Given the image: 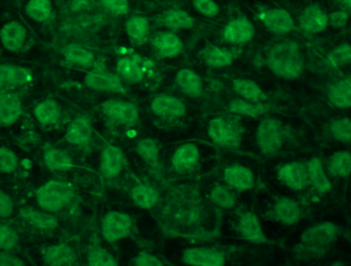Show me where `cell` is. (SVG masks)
Masks as SVG:
<instances>
[{"label":"cell","mask_w":351,"mask_h":266,"mask_svg":"<svg viewBox=\"0 0 351 266\" xmlns=\"http://www.w3.org/2000/svg\"><path fill=\"white\" fill-rule=\"evenodd\" d=\"M21 217L35 230L43 232H51L59 226V222L53 213L45 211L40 208H23L21 210Z\"/></svg>","instance_id":"27"},{"label":"cell","mask_w":351,"mask_h":266,"mask_svg":"<svg viewBox=\"0 0 351 266\" xmlns=\"http://www.w3.org/2000/svg\"><path fill=\"white\" fill-rule=\"evenodd\" d=\"M27 39V29L18 21H10L0 29V42L4 49L18 53L24 46Z\"/></svg>","instance_id":"22"},{"label":"cell","mask_w":351,"mask_h":266,"mask_svg":"<svg viewBox=\"0 0 351 266\" xmlns=\"http://www.w3.org/2000/svg\"><path fill=\"white\" fill-rule=\"evenodd\" d=\"M19 242L18 232L8 224H0V251H10Z\"/></svg>","instance_id":"49"},{"label":"cell","mask_w":351,"mask_h":266,"mask_svg":"<svg viewBox=\"0 0 351 266\" xmlns=\"http://www.w3.org/2000/svg\"><path fill=\"white\" fill-rule=\"evenodd\" d=\"M253 23L245 16L229 21L223 30V39L233 45H243L250 42L255 36Z\"/></svg>","instance_id":"20"},{"label":"cell","mask_w":351,"mask_h":266,"mask_svg":"<svg viewBox=\"0 0 351 266\" xmlns=\"http://www.w3.org/2000/svg\"><path fill=\"white\" fill-rule=\"evenodd\" d=\"M237 230L241 239L252 244L263 245L269 243L261 220L253 211H243L237 217Z\"/></svg>","instance_id":"12"},{"label":"cell","mask_w":351,"mask_h":266,"mask_svg":"<svg viewBox=\"0 0 351 266\" xmlns=\"http://www.w3.org/2000/svg\"><path fill=\"white\" fill-rule=\"evenodd\" d=\"M0 266H26L22 258L8 252L0 251Z\"/></svg>","instance_id":"55"},{"label":"cell","mask_w":351,"mask_h":266,"mask_svg":"<svg viewBox=\"0 0 351 266\" xmlns=\"http://www.w3.org/2000/svg\"><path fill=\"white\" fill-rule=\"evenodd\" d=\"M202 61L206 66L210 68H216V69H221V68L229 67L232 65L234 61V55L230 49H225V47L217 46L214 44H208L202 53Z\"/></svg>","instance_id":"31"},{"label":"cell","mask_w":351,"mask_h":266,"mask_svg":"<svg viewBox=\"0 0 351 266\" xmlns=\"http://www.w3.org/2000/svg\"><path fill=\"white\" fill-rule=\"evenodd\" d=\"M93 137V127L90 121L86 117H77L70 122L66 129V142L71 146H86L90 144Z\"/></svg>","instance_id":"25"},{"label":"cell","mask_w":351,"mask_h":266,"mask_svg":"<svg viewBox=\"0 0 351 266\" xmlns=\"http://www.w3.org/2000/svg\"><path fill=\"white\" fill-rule=\"evenodd\" d=\"M84 83L95 92L125 94V85L119 75L103 70L88 72L84 77Z\"/></svg>","instance_id":"15"},{"label":"cell","mask_w":351,"mask_h":266,"mask_svg":"<svg viewBox=\"0 0 351 266\" xmlns=\"http://www.w3.org/2000/svg\"><path fill=\"white\" fill-rule=\"evenodd\" d=\"M36 203L40 209L57 213L71 204L75 197L73 185L67 181L51 179L36 191Z\"/></svg>","instance_id":"3"},{"label":"cell","mask_w":351,"mask_h":266,"mask_svg":"<svg viewBox=\"0 0 351 266\" xmlns=\"http://www.w3.org/2000/svg\"><path fill=\"white\" fill-rule=\"evenodd\" d=\"M125 31L132 43L135 45H141L149 36V22L145 16H132L125 24Z\"/></svg>","instance_id":"41"},{"label":"cell","mask_w":351,"mask_h":266,"mask_svg":"<svg viewBox=\"0 0 351 266\" xmlns=\"http://www.w3.org/2000/svg\"><path fill=\"white\" fill-rule=\"evenodd\" d=\"M266 66L282 79H298L304 71V55L296 41H280L268 49Z\"/></svg>","instance_id":"2"},{"label":"cell","mask_w":351,"mask_h":266,"mask_svg":"<svg viewBox=\"0 0 351 266\" xmlns=\"http://www.w3.org/2000/svg\"><path fill=\"white\" fill-rule=\"evenodd\" d=\"M208 200L214 207L219 209H233L237 204V191L225 183H216L210 189Z\"/></svg>","instance_id":"36"},{"label":"cell","mask_w":351,"mask_h":266,"mask_svg":"<svg viewBox=\"0 0 351 266\" xmlns=\"http://www.w3.org/2000/svg\"><path fill=\"white\" fill-rule=\"evenodd\" d=\"M182 261L188 266H226V255L212 247H190L183 251Z\"/></svg>","instance_id":"13"},{"label":"cell","mask_w":351,"mask_h":266,"mask_svg":"<svg viewBox=\"0 0 351 266\" xmlns=\"http://www.w3.org/2000/svg\"><path fill=\"white\" fill-rule=\"evenodd\" d=\"M176 83L180 90L190 98H197L204 94V82L202 77L195 71L188 68L178 71Z\"/></svg>","instance_id":"28"},{"label":"cell","mask_w":351,"mask_h":266,"mask_svg":"<svg viewBox=\"0 0 351 266\" xmlns=\"http://www.w3.org/2000/svg\"><path fill=\"white\" fill-rule=\"evenodd\" d=\"M340 1H341V3L343 4V5L351 8V0H340Z\"/></svg>","instance_id":"57"},{"label":"cell","mask_w":351,"mask_h":266,"mask_svg":"<svg viewBox=\"0 0 351 266\" xmlns=\"http://www.w3.org/2000/svg\"><path fill=\"white\" fill-rule=\"evenodd\" d=\"M134 222L130 214L119 210H111L103 216L101 222V234L110 244L121 242L129 238L133 232Z\"/></svg>","instance_id":"7"},{"label":"cell","mask_w":351,"mask_h":266,"mask_svg":"<svg viewBox=\"0 0 351 266\" xmlns=\"http://www.w3.org/2000/svg\"><path fill=\"white\" fill-rule=\"evenodd\" d=\"M194 10L206 18H215L220 12V6L215 0H192Z\"/></svg>","instance_id":"50"},{"label":"cell","mask_w":351,"mask_h":266,"mask_svg":"<svg viewBox=\"0 0 351 266\" xmlns=\"http://www.w3.org/2000/svg\"><path fill=\"white\" fill-rule=\"evenodd\" d=\"M132 201L140 209L150 210L160 204V196L158 189L148 183H139L130 191Z\"/></svg>","instance_id":"29"},{"label":"cell","mask_w":351,"mask_h":266,"mask_svg":"<svg viewBox=\"0 0 351 266\" xmlns=\"http://www.w3.org/2000/svg\"><path fill=\"white\" fill-rule=\"evenodd\" d=\"M101 110L108 120L117 124L134 127L139 122L137 106L128 101H106L101 105Z\"/></svg>","instance_id":"8"},{"label":"cell","mask_w":351,"mask_h":266,"mask_svg":"<svg viewBox=\"0 0 351 266\" xmlns=\"http://www.w3.org/2000/svg\"><path fill=\"white\" fill-rule=\"evenodd\" d=\"M26 14L36 23H45L53 14L51 0H29L26 4Z\"/></svg>","instance_id":"43"},{"label":"cell","mask_w":351,"mask_h":266,"mask_svg":"<svg viewBox=\"0 0 351 266\" xmlns=\"http://www.w3.org/2000/svg\"><path fill=\"white\" fill-rule=\"evenodd\" d=\"M339 228L332 222H322L305 228L300 236V244L325 253L337 241Z\"/></svg>","instance_id":"5"},{"label":"cell","mask_w":351,"mask_h":266,"mask_svg":"<svg viewBox=\"0 0 351 266\" xmlns=\"http://www.w3.org/2000/svg\"><path fill=\"white\" fill-rule=\"evenodd\" d=\"M117 73L121 80L129 84H138L144 79L143 68L133 57L119 59L117 64Z\"/></svg>","instance_id":"39"},{"label":"cell","mask_w":351,"mask_h":266,"mask_svg":"<svg viewBox=\"0 0 351 266\" xmlns=\"http://www.w3.org/2000/svg\"><path fill=\"white\" fill-rule=\"evenodd\" d=\"M232 88L237 96L247 102L264 103L267 100V94L264 92L261 86L254 80L237 78L232 81Z\"/></svg>","instance_id":"32"},{"label":"cell","mask_w":351,"mask_h":266,"mask_svg":"<svg viewBox=\"0 0 351 266\" xmlns=\"http://www.w3.org/2000/svg\"><path fill=\"white\" fill-rule=\"evenodd\" d=\"M327 63L334 69H341L351 64L350 43H340L329 51Z\"/></svg>","instance_id":"44"},{"label":"cell","mask_w":351,"mask_h":266,"mask_svg":"<svg viewBox=\"0 0 351 266\" xmlns=\"http://www.w3.org/2000/svg\"><path fill=\"white\" fill-rule=\"evenodd\" d=\"M299 27L306 34H321L329 28L328 14L319 4H309L299 16Z\"/></svg>","instance_id":"17"},{"label":"cell","mask_w":351,"mask_h":266,"mask_svg":"<svg viewBox=\"0 0 351 266\" xmlns=\"http://www.w3.org/2000/svg\"><path fill=\"white\" fill-rule=\"evenodd\" d=\"M88 266H119V263L107 249L94 244L88 248Z\"/></svg>","instance_id":"45"},{"label":"cell","mask_w":351,"mask_h":266,"mask_svg":"<svg viewBox=\"0 0 351 266\" xmlns=\"http://www.w3.org/2000/svg\"><path fill=\"white\" fill-rule=\"evenodd\" d=\"M19 158L16 152L5 146H0V173L10 174L18 169Z\"/></svg>","instance_id":"48"},{"label":"cell","mask_w":351,"mask_h":266,"mask_svg":"<svg viewBox=\"0 0 351 266\" xmlns=\"http://www.w3.org/2000/svg\"><path fill=\"white\" fill-rule=\"evenodd\" d=\"M307 174H308L309 187H313L315 191L326 195L332 191L331 177L328 173L324 163L317 157L309 159L306 162Z\"/></svg>","instance_id":"23"},{"label":"cell","mask_w":351,"mask_h":266,"mask_svg":"<svg viewBox=\"0 0 351 266\" xmlns=\"http://www.w3.org/2000/svg\"><path fill=\"white\" fill-rule=\"evenodd\" d=\"M328 173L333 178H348L351 175V152L350 150H336L328 160Z\"/></svg>","instance_id":"34"},{"label":"cell","mask_w":351,"mask_h":266,"mask_svg":"<svg viewBox=\"0 0 351 266\" xmlns=\"http://www.w3.org/2000/svg\"><path fill=\"white\" fill-rule=\"evenodd\" d=\"M43 258L47 266H73L75 265V251L65 243L51 245L43 250Z\"/></svg>","instance_id":"26"},{"label":"cell","mask_w":351,"mask_h":266,"mask_svg":"<svg viewBox=\"0 0 351 266\" xmlns=\"http://www.w3.org/2000/svg\"><path fill=\"white\" fill-rule=\"evenodd\" d=\"M208 134L217 146L237 148L243 140V129L235 121L225 117H216L208 122Z\"/></svg>","instance_id":"6"},{"label":"cell","mask_w":351,"mask_h":266,"mask_svg":"<svg viewBox=\"0 0 351 266\" xmlns=\"http://www.w3.org/2000/svg\"><path fill=\"white\" fill-rule=\"evenodd\" d=\"M33 81V72L24 66L10 65L8 85L10 88L27 85Z\"/></svg>","instance_id":"47"},{"label":"cell","mask_w":351,"mask_h":266,"mask_svg":"<svg viewBox=\"0 0 351 266\" xmlns=\"http://www.w3.org/2000/svg\"><path fill=\"white\" fill-rule=\"evenodd\" d=\"M63 55L66 62L77 67L90 68L94 66L96 61V55L90 49L77 43L67 45L64 49Z\"/></svg>","instance_id":"37"},{"label":"cell","mask_w":351,"mask_h":266,"mask_svg":"<svg viewBox=\"0 0 351 266\" xmlns=\"http://www.w3.org/2000/svg\"><path fill=\"white\" fill-rule=\"evenodd\" d=\"M14 211V203L5 191L0 189V218H8Z\"/></svg>","instance_id":"54"},{"label":"cell","mask_w":351,"mask_h":266,"mask_svg":"<svg viewBox=\"0 0 351 266\" xmlns=\"http://www.w3.org/2000/svg\"><path fill=\"white\" fill-rule=\"evenodd\" d=\"M105 10L115 16H125L130 12L129 0H101Z\"/></svg>","instance_id":"51"},{"label":"cell","mask_w":351,"mask_h":266,"mask_svg":"<svg viewBox=\"0 0 351 266\" xmlns=\"http://www.w3.org/2000/svg\"><path fill=\"white\" fill-rule=\"evenodd\" d=\"M329 131L336 142H351V119L348 117L334 119L329 125Z\"/></svg>","instance_id":"46"},{"label":"cell","mask_w":351,"mask_h":266,"mask_svg":"<svg viewBox=\"0 0 351 266\" xmlns=\"http://www.w3.org/2000/svg\"><path fill=\"white\" fill-rule=\"evenodd\" d=\"M208 206L193 189H174L162 212V224L168 232L185 236L204 234Z\"/></svg>","instance_id":"1"},{"label":"cell","mask_w":351,"mask_h":266,"mask_svg":"<svg viewBox=\"0 0 351 266\" xmlns=\"http://www.w3.org/2000/svg\"><path fill=\"white\" fill-rule=\"evenodd\" d=\"M22 100L18 94L0 90V127L14 125L22 116Z\"/></svg>","instance_id":"21"},{"label":"cell","mask_w":351,"mask_h":266,"mask_svg":"<svg viewBox=\"0 0 351 266\" xmlns=\"http://www.w3.org/2000/svg\"><path fill=\"white\" fill-rule=\"evenodd\" d=\"M136 152L150 168L158 170L160 166V146L152 138H143L138 142Z\"/></svg>","instance_id":"38"},{"label":"cell","mask_w":351,"mask_h":266,"mask_svg":"<svg viewBox=\"0 0 351 266\" xmlns=\"http://www.w3.org/2000/svg\"><path fill=\"white\" fill-rule=\"evenodd\" d=\"M271 216L282 226H292L300 222L302 218V209L298 202L292 198L280 196L274 200Z\"/></svg>","instance_id":"18"},{"label":"cell","mask_w":351,"mask_h":266,"mask_svg":"<svg viewBox=\"0 0 351 266\" xmlns=\"http://www.w3.org/2000/svg\"><path fill=\"white\" fill-rule=\"evenodd\" d=\"M328 20H329V27L334 29H341L348 25V21H350V14L346 10H335V12L328 14Z\"/></svg>","instance_id":"53"},{"label":"cell","mask_w":351,"mask_h":266,"mask_svg":"<svg viewBox=\"0 0 351 266\" xmlns=\"http://www.w3.org/2000/svg\"><path fill=\"white\" fill-rule=\"evenodd\" d=\"M258 16L269 32L278 36L290 34L296 29L294 18L288 10L284 8H266L262 10Z\"/></svg>","instance_id":"11"},{"label":"cell","mask_w":351,"mask_h":266,"mask_svg":"<svg viewBox=\"0 0 351 266\" xmlns=\"http://www.w3.org/2000/svg\"><path fill=\"white\" fill-rule=\"evenodd\" d=\"M223 181L233 191L245 193L254 189L256 185V176L250 167L232 164L223 170Z\"/></svg>","instance_id":"14"},{"label":"cell","mask_w":351,"mask_h":266,"mask_svg":"<svg viewBox=\"0 0 351 266\" xmlns=\"http://www.w3.org/2000/svg\"><path fill=\"white\" fill-rule=\"evenodd\" d=\"M45 166L53 172H67L73 168V159L65 150L49 146L43 152Z\"/></svg>","instance_id":"35"},{"label":"cell","mask_w":351,"mask_h":266,"mask_svg":"<svg viewBox=\"0 0 351 266\" xmlns=\"http://www.w3.org/2000/svg\"><path fill=\"white\" fill-rule=\"evenodd\" d=\"M228 110L237 116L258 118L268 112L269 106L265 103H251L243 98H235L229 103Z\"/></svg>","instance_id":"40"},{"label":"cell","mask_w":351,"mask_h":266,"mask_svg":"<svg viewBox=\"0 0 351 266\" xmlns=\"http://www.w3.org/2000/svg\"><path fill=\"white\" fill-rule=\"evenodd\" d=\"M125 166V154L119 146L108 144L100 157V172L105 179L112 181L123 172Z\"/></svg>","instance_id":"19"},{"label":"cell","mask_w":351,"mask_h":266,"mask_svg":"<svg viewBox=\"0 0 351 266\" xmlns=\"http://www.w3.org/2000/svg\"><path fill=\"white\" fill-rule=\"evenodd\" d=\"M152 45L160 59H173L178 57L184 49L183 41L172 31L156 34L152 39Z\"/></svg>","instance_id":"24"},{"label":"cell","mask_w":351,"mask_h":266,"mask_svg":"<svg viewBox=\"0 0 351 266\" xmlns=\"http://www.w3.org/2000/svg\"><path fill=\"white\" fill-rule=\"evenodd\" d=\"M10 64H0V90H6L8 85V72Z\"/></svg>","instance_id":"56"},{"label":"cell","mask_w":351,"mask_h":266,"mask_svg":"<svg viewBox=\"0 0 351 266\" xmlns=\"http://www.w3.org/2000/svg\"><path fill=\"white\" fill-rule=\"evenodd\" d=\"M154 116L164 120H178L183 118L187 113L186 105L176 96L169 94H158L150 104Z\"/></svg>","instance_id":"16"},{"label":"cell","mask_w":351,"mask_h":266,"mask_svg":"<svg viewBox=\"0 0 351 266\" xmlns=\"http://www.w3.org/2000/svg\"><path fill=\"white\" fill-rule=\"evenodd\" d=\"M162 26L171 31L188 30L194 26V18L185 10H170L162 14Z\"/></svg>","instance_id":"42"},{"label":"cell","mask_w":351,"mask_h":266,"mask_svg":"<svg viewBox=\"0 0 351 266\" xmlns=\"http://www.w3.org/2000/svg\"><path fill=\"white\" fill-rule=\"evenodd\" d=\"M62 109L59 103L53 98H47L36 105L34 117L37 122L43 127H53L61 118Z\"/></svg>","instance_id":"33"},{"label":"cell","mask_w":351,"mask_h":266,"mask_svg":"<svg viewBox=\"0 0 351 266\" xmlns=\"http://www.w3.org/2000/svg\"><path fill=\"white\" fill-rule=\"evenodd\" d=\"M278 181L293 191H302L309 187L306 162L292 161L278 167L276 172Z\"/></svg>","instance_id":"9"},{"label":"cell","mask_w":351,"mask_h":266,"mask_svg":"<svg viewBox=\"0 0 351 266\" xmlns=\"http://www.w3.org/2000/svg\"><path fill=\"white\" fill-rule=\"evenodd\" d=\"M256 142L264 156L272 157L278 154L285 144V131L282 121L274 117L262 119L256 131Z\"/></svg>","instance_id":"4"},{"label":"cell","mask_w":351,"mask_h":266,"mask_svg":"<svg viewBox=\"0 0 351 266\" xmlns=\"http://www.w3.org/2000/svg\"><path fill=\"white\" fill-rule=\"evenodd\" d=\"M328 100L337 109H351V75L340 78L330 85Z\"/></svg>","instance_id":"30"},{"label":"cell","mask_w":351,"mask_h":266,"mask_svg":"<svg viewBox=\"0 0 351 266\" xmlns=\"http://www.w3.org/2000/svg\"><path fill=\"white\" fill-rule=\"evenodd\" d=\"M202 160L199 146L193 142H186L176 148L171 157V167L177 174L193 172Z\"/></svg>","instance_id":"10"},{"label":"cell","mask_w":351,"mask_h":266,"mask_svg":"<svg viewBox=\"0 0 351 266\" xmlns=\"http://www.w3.org/2000/svg\"><path fill=\"white\" fill-rule=\"evenodd\" d=\"M133 266H165V265L156 255L147 251H141L134 259Z\"/></svg>","instance_id":"52"}]
</instances>
